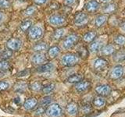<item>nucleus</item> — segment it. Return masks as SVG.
<instances>
[{
  "label": "nucleus",
  "mask_w": 125,
  "mask_h": 117,
  "mask_svg": "<svg viewBox=\"0 0 125 117\" xmlns=\"http://www.w3.org/2000/svg\"><path fill=\"white\" fill-rule=\"evenodd\" d=\"M88 55V51L87 49L84 48V47H81V48L78 49L77 52V56L80 58H85L87 57Z\"/></svg>",
  "instance_id": "34"
},
{
  "label": "nucleus",
  "mask_w": 125,
  "mask_h": 117,
  "mask_svg": "<svg viewBox=\"0 0 125 117\" xmlns=\"http://www.w3.org/2000/svg\"><path fill=\"white\" fill-rule=\"evenodd\" d=\"M55 69V66L52 62H45L42 65H40L37 68V71L38 73H47L53 71Z\"/></svg>",
  "instance_id": "18"
},
{
  "label": "nucleus",
  "mask_w": 125,
  "mask_h": 117,
  "mask_svg": "<svg viewBox=\"0 0 125 117\" xmlns=\"http://www.w3.org/2000/svg\"><path fill=\"white\" fill-rule=\"evenodd\" d=\"M38 100L34 98H31L25 101L24 104H23V107L26 110H32L38 105Z\"/></svg>",
  "instance_id": "21"
},
{
  "label": "nucleus",
  "mask_w": 125,
  "mask_h": 117,
  "mask_svg": "<svg viewBox=\"0 0 125 117\" xmlns=\"http://www.w3.org/2000/svg\"><path fill=\"white\" fill-rule=\"evenodd\" d=\"M45 112V108L44 106H39L37 109H36V111H35V114L36 115H42Z\"/></svg>",
  "instance_id": "43"
},
{
  "label": "nucleus",
  "mask_w": 125,
  "mask_h": 117,
  "mask_svg": "<svg viewBox=\"0 0 125 117\" xmlns=\"http://www.w3.org/2000/svg\"><path fill=\"white\" fill-rule=\"evenodd\" d=\"M61 52V49L58 45H52L51 47H49L47 49V58H56Z\"/></svg>",
  "instance_id": "17"
},
{
  "label": "nucleus",
  "mask_w": 125,
  "mask_h": 117,
  "mask_svg": "<svg viewBox=\"0 0 125 117\" xmlns=\"http://www.w3.org/2000/svg\"><path fill=\"white\" fill-rule=\"evenodd\" d=\"M91 86H92V84L90 81L82 80L80 82L75 84L74 88H75V90L78 93H84L88 91V90L91 88Z\"/></svg>",
  "instance_id": "14"
},
{
  "label": "nucleus",
  "mask_w": 125,
  "mask_h": 117,
  "mask_svg": "<svg viewBox=\"0 0 125 117\" xmlns=\"http://www.w3.org/2000/svg\"><path fill=\"white\" fill-rule=\"evenodd\" d=\"M99 52H101L102 55H103V56H112V55L114 54L116 52V49L113 45H104L103 48L101 49Z\"/></svg>",
  "instance_id": "22"
},
{
  "label": "nucleus",
  "mask_w": 125,
  "mask_h": 117,
  "mask_svg": "<svg viewBox=\"0 0 125 117\" xmlns=\"http://www.w3.org/2000/svg\"><path fill=\"white\" fill-rule=\"evenodd\" d=\"M100 8V3L96 0H90L84 5V10L87 13H94L97 12Z\"/></svg>",
  "instance_id": "11"
},
{
  "label": "nucleus",
  "mask_w": 125,
  "mask_h": 117,
  "mask_svg": "<svg viewBox=\"0 0 125 117\" xmlns=\"http://www.w3.org/2000/svg\"><path fill=\"white\" fill-rule=\"evenodd\" d=\"M3 20H4V14L0 11V23H2Z\"/></svg>",
  "instance_id": "45"
},
{
  "label": "nucleus",
  "mask_w": 125,
  "mask_h": 117,
  "mask_svg": "<svg viewBox=\"0 0 125 117\" xmlns=\"http://www.w3.org/2000/svg\"><path fill=\"white\" fill-rule=\"evenodd\" d=\"M114 43L116 45L124 46L125 45V35L118 34L114 38Z\"/></svg>",
  "instance_id": "32"
},
{
  "label": "nucleus",
  "mask_w": 125,
  "mask_h": 117,
  "mask_svg": "<svg viewBox=\"0 0 125 117\" xmlns=\"http://www.w3.org/2000/svg\"><path fill=\"white\" fill-rule=\"evenodd\" d=\"M108 20L107 14H99L98 15L95 19V26L98 28L103 27Z\"/></svg>",
  "instance_id": "20"
},
{
  "label": "nucleus",
  "mask_w": 125,
  "mask_h": 117,
  "mask_svg": "<svg viewBox=\"0 0 125 117\" xmlns=\"http://www.w3.org/2000/svg\"><path fill=\"white\" fill-rule=\"evenodd\" d=\"M97 37V32L95 30H90L88 32L85 33L83 37H82V40L84 43L87 44H90L92 41H93Z\"/></svg>",
  "instance_id": "19"
},
{
  "label": "nucleus",
  "mask_w": 125,
  "mask_h": 117,
  "mask_svg": "<svg viewBox=\"0 0 125 117\" xmlns=\"http://www.w3.org/2000/svg\"><path fill=\"white\" fill-rule=\"evenodd\" d=\"M11 68V63L8 60H0V71L6 72L9 71Z\"/></svg>",
  "instance_id": "29"
},
{
  "label": "nucleus",
  "mask_w": 125,
  "mask_h": 117,
  "mask_svg": "<svg viewBox=\"0 0 125 117\" xmlns=\"http://www.w3.org/2000/svg\"><path fill=\"white\" fill-rule=\"evenodd\" d=\"M45 112L49 117H60L62 114V110L58 104H52L45 109Z\"/></svg>",
  "instance_id": "7"
},
{
  "label": "nucleus",
  "mask_w": 125,
  "mask_h": 117,
  "mask_svg": "<svg viewBox=\"0 0 125 117\" xmlns=\"http://www.w3.org/2000/svg\"><path fill=\"white\" fill-rule=\"evenodd\" d=\"M54 89H55V84L53 83H51V84H49L48 85L45 86V87H43L41 91H42L43 94L48 95V94L52 92Z\"/></svg>",
  "instance_id": "33"
},
{
  "label": "nucleus",
  "mask_w": 125,
  "mask_h": 117,
  "mask_svg": "<svg viewBox=\"0 0 125 117\" xmlns=\"http://www.w3.org/2000/svg\"><path fill=\"white\" fill-rule=\"evenodd\" d=\"M37 10L38 9H37L36 5H31V6H29L28 7H27L26 9L23 10V13L25 17H32L33 15H34L35 13L37 12Z\"/></svg>",
  "instance_id": "27"
},
{
  "label": "nucleus",
  "mask_w": 125,
  "mask_h": 117,
  "mask_svg": "<svg viewBox=\"0 0 125 117\" xmlns=\"http://www.w3.org/2000/svg\"><path fill=\"white\" fill-rule=\"evenodd\" d=\"M80 41V37L76 34H70L66 35L62 39L61 46L64 50H70L74 48Z\"/></svg>",
  "instance_id": "2"
},
{
  "label": "nucleus",
  "mask_w": 125,
  "mask_h": 117,
  "mask_svg": "<svg viewBox=\"0 0 125 117\" xmlns=\"http://www.w3.org/2000/svg\"><path fill=\"white\" fill-rule=\"evenodd\" d=\"M1 52H2V50H1V49H0V54H1Z\"/></svg>",
  "instance_id": "47"
},
{
  "label": "nucleus",
  "mask_w": 125,
  "mask_h": 117,
  "mask_svg": "<svg viewBox=\"0 0 125 117\" xmlns=\"http://www.w3.org/2000/svg\"><path fill=\"white\" fill-rule=\"evenodd\" d=\"M66 32H67V30H66L65 27H58V28H56V30H54L52 34V36H51V38L54 41H59L64 38Z\"/></svg>",
  "instance_id": "8"
},
{
  "label": "nucleus",
  "mask_w": 125,
  "mask_h": 117,
  "mask_svg": "<svg viewBox=\"0 0 125 117\" xmlns=\"http://www.w3.org/2000/svg\"><path fill=\"white\" fill-rule=\"evenodd\" d=\"M49 45L46 42L42 41H38L33 45L31 49H32L34 52H44L45 51H47Z\"/></svg>",
  "instance_id": "16"
},
{
  "label": "nucleus",
  "mask_w": 125,
  "mask_h": 117,
  "mask_svg": "<svg viewBox=\"0 0 125 117\" xmlns=\"http://www.w3.org/2000/svg\"><path fill=\"white\" fill-rule=\"evenodd\" d=\"M83 78L84 77L82 74L74 73V74H72V75H70L67 79H66V81L70 84H77L78 82H80L81 80H83Z\"/></svg>",
  "instance_id": "25"
},
{
  "label": "nucleus",
  "mask_w": 125,
  "mask_h": 117,
  "mask_svg": "<svg viewBox=\"0 0 125 117\" xmlns=\"http://www.w3.org/2000/svg\"><path fill=\"white\" fill-rule=\"evenodd\" d=\"M47 20H48V23L50 26L56 27V28L65 27L67 23V18H66V16L62 13H54L49 16Z\"/></svg>",
  "instance_id": "1"
},
{
  "label": "nucleus",
  "mask_w": 125,
  "mask_h": 117,
  "mask_svg": "<svg viewBox=\"0 0 125 117\" xmlns=\"http://www.w3.org/2000/svg\"><path fill=\"white\" fill-rule=\"evenodd\" d=\"M44 30L42 27L38 25H32L29 30L27 31V35L28 39L32 41H38L44 36Z\"/></svg>",
  "instance_id": "3"
},
{
  "label": "nucleus",
  "mask_w": 125,
  "mask_h": 117,
  "mask_svg": "<svg viewBox=\"0 0 125 117\" xmlns=\"http://www.w3.org/2000/svg\"><path fill=\"white\" fill-rule=\"evenodd\" d=\"M32 21L29 18H27L24 20L23 21L21 22V23L20 24V29L23 33H27V31L29 30L30 27L32 26Z\"/></svg>",
  "instance_id": "26"
},
{
  "label": "nucleus",
  "mask_w": 125,
  "mask_h": 117,
  "mask_svg": "<svg viewBox=\"0 0 125 117\" xmlns=\"http://www.w3.org/2000/svg\"><path fill=\"white\" fill-rule=\"evenodd\" d=\"M48 58L44 52H34L31 56V62L34 65L40 66L46 62Z\"/></svg>",
  "instance_id": "9"
},
{
  "label": "nucleus",
  "mask_w": 125,
  "mask_h": 117,
  "mask_svg": "<svg viewBox=\"0 0 125 117\" xmlns=\"http://www.w3.org/2000/svg\"><path fill=\"white\" fill-rule=\"evenodd\" d=\"M89 16L84 12H77L74 15L73 17V24L78 27H83L89 23Z\"/></svg>",
  "instance_id": "5"
},
{
  "label": "nucleus",
  "mask_w": 125,
  "mask_h": 117,
  "mask_svg": "<svg viewBox=\"0 0 125 117\" xmlns=\"http://www.w3.org/2000/svg\"><path fill=\"white\" fill-rule=\"evenodd\" d=\"M115 59L116 61H124L125 60V52L117 53L115 56Z\"/></svg>",
  "instance_id": "40"
},
{
  "label": "nucleus",
  "mask_w": 125,
  "mask_h": 117,
  "mask_svg": "<svg viewBox=\"0 0 125 117\" xmlns=\"http://www.w3.org/2000/svg\"><path fill=\"white\" fill-rule=\"evenodd\" d=\"M30 88L34 91H41L42 88V84L41 83H39V82H34L33 84H31L30 85Z\"/></svg>",
  "instance_id": "36"
},
{
  "label": "nucleus",
  "mask_w": 125,
  "mask_h": 117,
  "mask_svg": "<svg viewBox=\"0 0 125 117\" xmlns=\"http://www.w3.org/2000/svg\"><path fill=\"white\" fill-rule=\"evenodd\" d=\"M13 52H12V51L6 49L3 50L1 52V54H0V58H1V59L8 60L13 56Z\"/></svg>",
  "instance_id": "31"
},
{
  "label": "nucleus",
  "mask_w": 125,
  "mask_h": 117,
  "mask_svg": "<svg viewBox=\"0 0 125 117\" xmlns=\"http://www.w3.org/2000/svg\"><path fill=\"white\" fill-rule=\"evenodd\" d=\"M105 103H106V101H105L104 97H102V96H99V95L95 97V98L93 99V101H92L93 105L95 108H98L104 107Z\"/></svg>",
  "instance_id": "24"
},
{
  "label": "nucleus",
  "mask_w": 125,
  "mask_h": 117,
  "mask_svg": "<svg viewBox=\"0 0 125 117\" xmlns=\"http://www.w3.org/2000/svg\"><path fill=\"white\" fill-rule=\"evenodd\" d=\"M77 0H63V4L66 6H72L75 5Z\"/></svg>",
  "instance_id": "42"
},
{
  "label": "nucleus",
  "mask_w": 125,
  "mask_h": 117,
  "mask_svg": "<svg viewBox=\"0 0 125 117\" xmlns=\"http://www.w3.org/2000/svg\"><path fill=\"white\" fill-rule=\"evenodd\" d=\"M10 87L9 83L6 80H1L0 81V91H6Z\"/></svg>",
  "instance_id": "38"
},
{
  "label": "nucleus",
  "mask_w": 125,
  "mask_h": 117,
  "mask_svg": "<svg viewBox=\"0 0 125 117\" xmlns=\"http://www.w3.org/2000/svg\"><path fill=\"white\" fill-rule=\"evenodd\" d=\"M23 42L18 38H11L6 43V49L12 51V52H17L22 47Z\"/></svg>",
  "instance_id": "6"
},
{
  "label": "nucleus",
  "mask_w": 125,
  "mask_h": 117,
  "mask_svg": "<svg viewBox=\"0 0 125 117\" xmlns=\"http://www.w3.org/2000/svg\"><path fill=\"white\" fill-rule=\"evenodd\" d=\"M124 67L121 65H116L113 66L110 72V78L113 80H119L124 75Z\"/></svg>",
  "instance_id": "12"
},
{
  "label": "nucleus",
  "mask_w": 125,
  "mask_h": 117,
  "mask_svg": "<svg viewBox=\"0 0 125 117\" xmlns=\"http://www.w3.org/2000/svg\"><path fill=\"white\" fill-rule=\"evenodd\" d=\"M78 105L75 102H70L66 106V112L70 116H75L78 112Z\"/></svg>",
  "instance_id": "23"
},
{
  "label": "nucleus",
  "mask_w": 125,
  "mask_h": 117,
  "mask_svg": "<svg viewBox=\"0 0 125 117\" xmlns=\"http://www.w3.org/2000/svg\"><path fill=\"white\" fill-rule=\"evenodd\" d=\"M116 10V5L114 3H107L105 5L103 9V12L104 14H109V13H113Z\"/></svg>",
  "instance_id": "28"
},
{
  "label": "nucleus",
  "mask_w": 125,
  "mask_h": 117,
  "mask_svg": "<svg viewBox=\"0 0 125 117\" xmlns=\"http://www.w3.org/2000/svg\"><path fill=\"white\" fill-rule=\"evenodd\" d=\"M11 7V2L9 0H0V9L8 10Z\"/></svg>",
  "instance_id": "35"
},
{
  "label": "nucleus",
  "mask_w": 125,
  "mask_h": 117,
  "mask_svg": "<svg viewBox=\"0 0 125 117\" xmlns=\"http://www.w3.org/2000/svg\"><path fill=\"white\" fill-rule=\"evenodd\" d=\"M92 110V108L90 105H83V106L81 107V111L83 113H85V114H87V113H90Z\"/></svg>",
  "instance_id": "39"
},
{
  "label": "nucleus",
  "mask_w": 125,
  "mask_h": 117,
  "mask_svg": "<svg viewBox=\"0 0 125 117\" xmlns=\"http://www.w3.org/2000/svg\"><path fill=\"white\" fill-rule=\"evenodd\" d=\"M27 87H28V85L26 82H19L14 85V90L18 92H23L25 91Z\"/></svg>",
  "instance_id": "30"
},
{
  "label": "nucleus",
  "mask_w": 125,
  "mask_h": 117,
  "mask_svg": "<svg viewBox=\"0 0 125 117\" xmlns=\"http://www.w3.org/2000/svg\"><path fill=\"white\" fill-rule=\"evenodd\" d=\"M80 58H81L77 54L68 52L62 56L61 63L66 67H70V66H73L79 63Z\"/></svg>",
  "instance_id": "4"
},
{
  "label": "nucleus",
  "mask_w": 125,
  "mask_h": 117,
  "mask_svg": "<svg viewBox=\"0 0 125 117\" xmlns=\"http://www.w3.org/2000/svg\"><path fill=\"white\" fill-rule=\"evenodd\" d=\"M112 1H113V0H99V2L107 4V3H110Z\"/></svg>",
  "instance_id": "44"
},
{
  "label": "nucleus",
  "mask_w": 125,
  "mask_h": 117,
  "mask_svg": "<svg viewBox=\"0 0 125 117\" xmlns=\"http://www.w3.org/2000/svg\"><path fill=\"white\" fill-rule=\"evenodd\" d=\"M108 66V61L104 58H97L93 62V69L96 71L104 70Z\"/></svg>",
  "instance_id": "13"
},
{
  "label": "nucleus",
  "mask_w": 125,
  "mask_h": 117,
  "mask_svg": "<svg viewBox=\"0 0 125 117\" xmlns=\"http://www.w3.org/2000/svg\"><path fill=\"white\" fill-rule=\"evenodd\" d=\"M104 42L100 39H95L89 45V51L92 53H96L99 52L101 49L104 46Z\"/></svg>",
  "instance_id": "15"
},
{
  "label": "nucleus",
  "mask_w": 125,
  "mask_h": 117,
  "mask_svg": "<svg viewBox=\"0 0 125 117\" xmlns=\"http://www.w3.org/2000/svg\"><path fill=\"white\" fill-rule=\"evenodd\" d=\"M34 5L36 6H42L45 5L47 2H48L49 0H32Z\"/></svg>",
  "instance_id": "41"
},
{
  "label": "nucleus",
  "mask_w": 125,
  "mask_h": 117,
  "mask_svg": "<svg viewBox=\"0 0 125 117\" xmlns=\"http://www.w3.org/2000/svg\"><path fill=\"white\" fill-rule=\"evenodd\" d=\"M120 28H121V30H122L125 31V21L120 25Z\"/></svg>",
  "instance_id": "46"
},
{
  "label": "nucleus",
  "mask_w": 125,
  "mask_h": 117,
  "mask_svg": "<svg viewBox=\"0 0 125 117\" xmlns=\"http://www.w3.org/2000/svg\"><path fill=\"white\" fill-rule=\"evenodd\" d=\"M51 101H52V98H51L50 97H45L43 98L40 101V105L41 106H47L48 105H49L51 103Z\"/></svg>",
  "instance_id": "37"
},
{
  "label": "nucleus",
  "mask_w": 125,
  "mask_h": 117,
  "mask_svg": "<svg viewBox=\"0 0 125 117\" xmlns=\"http://www.w3.org/2000/svg\"><path fill=\"white\" fill-rule=\"evenodd\" d=\"M95 92L102 97H107L111 94L112 88L108 84H99L96 86Z\"/></svg>",
  "instance_id": "10"
}]
</instances>
